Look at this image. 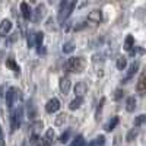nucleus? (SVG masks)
<instances>
[{"label": "nucleus", "instance_id": "obj_4", "mask_svg": "<svg viewBox=\"0 0 146 146\" xmlns=\"http://www.w3.org/2000/svg\"><path fill=\"white\" fill-rule=\"evenodd\" d=\"M16 98H21V94L18 91V88H9L6 92V105L7 108H13V104L16 101Z\"/></svg>", "mask_w": 146, "mask_h": 146}, {"label": "nucleus", "instance_id": "obj_6", "mask_svg": "<svg viewBox=\"0 0 146 146\" xmlns=\"http://www.w3.org/2000/svg\"><path fill=\"white\" fill-rule=\"evenodd\" d=\"M54 140H56L54 130H53V129H48V130L44 133V136H42V139H41V143H42V146H51Z\"/></svg>", "mask_w": 146, "mask_h": 146}, {"label": "nucleus", "instance_id": "obj_35", "mask_svg": "<svg viewBox=\"0 0 146 146\" xmlns=\"http://www.w3.org/2000/svg\"><path fill=\"white\" fill-rule=\"evenodd\" d=\"M36 146H42V143H40V145H36Z\"/></svg>", "mask_w": 146, "mask_h": 146}, {"label": "nucleus", "instance_id": "obj_11", "mask_svg": "<svg viewBox=\"0 0 146 146\" xmlns=\"http://www.w3.org/2000/svg\"><path fill=\"white\" fill-rule=\"evenodd\" d=\"M136 91L139 94H145L146 92V70L140 75V78H139V80L136 83Z\"/></svg>", "mask_w": 146, "mask_h": 146}, {"label": "nucleus", "instance_id": "obj_18", "mask_svg": "<svg viewBox=\"0 0 146 146\" xmlns=\"http://www.w3.org/2000/svg\"><path fill=\"white\" fill-rule=\"evenodd\" d=\"M28 117H29L31 120H34V118L36 117V107H35V104H34L32 100L28 101Z\"/></svg>", "mask_w": 146, "mask_h": 146}, {"label": "nucleus", "instance_id": "obj_27", "mask_svg": "<svg viewBox=\"0 0 146 146\" xmlns=\"http://www.w3.org/2000/svg\"><path fill=\"white\" fill-rule=\"evenodd\" d=\"M42 38H44V34L42 32H36L35 34V44H36V47H38V50H40V48H42Z\"/></svg>", "mask_w": 146, "mask_h": 146}, {"label": "nucleus", "instance_id": "obj_12", "mask_svg": "<svg viewBox=\"0 0 146 146\" xmlns=\"http://www.w3.org/2000/svg\"><path fill=\"white\" fill-rule=\"evenodd\" d=\"M44 12H45L44 5H38V6H36V9L32 12V21H34V22H40V21L42 19Z\"/></svg>", "mask_w": 146, "mask_h": 146}, {"label": "nucleus", "instance_id": "obj_16", "mask_svg": "<svg viewBox=\"0 0 146 146\" xmlns=\"http://www.w3.org/2000/svg\"><path fill=\"white\" fill-rule=\"evenodd\" d=\"M133 47H135V38H133V35H127L126 36V40H124V50L126 51H131L133 50Z\"/></svg>", "mask_w": 146, "mask_h": 146}, {"label": "nucleus", "instance_id": "obj_3", "mask_svg": "<svg viewBox=\"0 0 146 146\" xmlns=\"http://www.w3.org/2000/svg\"><path fill=\"white\" fill-rule=\"evenodd\" d=\"M22 117H23V108H22V105H19L16 110H13V113L10 115V130H12V133L19 129V126L22 123Z\"/></svg>", "mask_w": 146, "mask_h": 146}, {"label": "nucleus", "instance_id": "obj_21", "mask_svg": "<svg viewBox=\"0 0 146 146\" xmlns=\"http://www.w3.org/2000/svg\"><path fill=\"white\" fill-rule=\"evenodd\" d=\"M118 121H120L118 117H113L111 120L108 121V124L105 126V130H107V131H113V130L115 129V126L118 124Z\"/></svg>", "mask_w": 146, "mask_h": 146}, {"label": "nucleus", "instance_id": "obj_22", "mask_svg": "<svg viewBox=\"0 0 146 146\" xmlns=\"http://www.w3.org/2000/svg\"><path fill=\"white\" fill-rule=\"evenodd\" d=\"M73 51H75V42H73V41H67V42L63 44V53L70 54Z\"/></svg>", "mask_w": 146, "mask_h": 146}, {"label": "nucleus", "instance_id": "obj_14", "mask_svg": "<svg viewBox=\"0 0 146 146\" xmlns=\"http://www.w3.org/2000/svg\"><path fill=\"white\" fill-rule=\"evenodd\" d=\"M21 12H22V16L25 18L27 21L32 19V10H31V7H29L28 3H25V2L21 3Z\"/></svg>", "mask_w": 146, "mask_h": 146}, {"label": "nucleus", "instance_id": "obj_33", "mask_svg": "<svg viewBox=\"0 0 146 146\" xmlns=\"http://www.w3.org/2000/svg\"><path fill=\"white\" fill-rule=\"evenodd\" d=\"M94 142H95L96 146H104V145H105V137H104V136H98Z\"/></svg>", "mask_w": 146, "mask_h": 146}, {"label": "nucleus", "instance_id": "obj_19", "mask_svg": "<svg viewBox=\"0 0 146 146\" xmlns=\"http://www.w3.org/2000/svg\"><path fill=\"white\" fill-rule=\"evenodd\" d=\"M104 104H105V98L102 96V98L100 100V102H98V107H96V111H95V120H96V121H100V120H101V114H102Z\"/></svg>", "mask_w": 146, "mask_h": 146}, {"label": "nucleus", "instance_id": "obj_30", "mask_svg": "<svg viewBox=\"0 0 146 146\" xmlns=\"http://www.w3.org/2000/svg\"><path fill=\"white\" fill-rule=\"evenodd\" d=\"M136 54H145V50L142 47H133V50L130 51V56H136Z\"/></svg>", "mask_w": 146, "mask_h": 146}, {"label": "nucleus", "instance_id": "obj_26", "mask_svg": "<svg viewBox=\"0 0 146 146\" xmlns=\"http://www.w3.org/2000/svg\"><path fill=\"white\" fill-rule=\"evenodd\" d=\"M70 136H72V130L67 129L63 135L58 137V142H60V143H67V140H70Z\"/></svg>", "mask_w": 146, "mask_h": 146}, {"label": "nucleus", "instance_id": "obj_17", "mask_svg": "<svg viewBox=\"0 0 146 146\" xmlns=\"http://www.w3.org/2000/svg\"><path fill=\"white\" fill-rule=\"evenodd\" d=\"M83 104V98H80V96H76L75 100H73L70 104H69V108L72 110V111H75V110H79Z\"/></svg>", "mask_w": 146, "mask_h": 146}, {"label": "nucleus", "instance_id": "obj_23", "mask_svg": "<svg viewBox=\"0 0 146 146\" xmlns=\"http://www.w3.org/2000/svg\"><path fill=\"white\" fill-rule=\"evenodd\" d=\"M137 135H139V129L137 127H135V129H131L129 133H127V136H126V140L127 142H133L136 137H137Z\"/></svg>", "mask_w": 146, "mask_h": 146}, {"label": "nucleus", "instance_id": "obj_7", "mask_svg": "<svg viewBox=\"0 0 146 146\" xmlns=\"http://www.w3.org/2000/svg\"><path fill=\"white\" fill-rule=\"evenodd\" d=\"M58 110H60V100H57V98H51L45 104V111L50 113V114L58 111Z\"/></svg>", "mask_w": 146, "mask_h": 146}, {"label": "nucleus", "instance_id": "obj_28", "mask_svg": "<svg viewBox=\"0 0 146 146\" xmlns=\"http://www.w3.org/2000/svg\"><path fill=\"white\" fill-rule=\"evenodd\" d=\"M67 120V115L66 114H60L58 117H56V121H54V124L57 126V127H60V126H63L64 124V121Z\"/></svg>", "mask_w": 146, "mask_h": 146}, {"label": "nucleus", "instance_id": "obj_32", "mask_svg": "<svg viewBox=\"0 0 146 146\" xmlns=\"http://www.w3.org/2000/svg\"><path fill=\"white\" fill-rule=\"evenodd\" d=\"M113 96H114V101H120L121 98H123V91H121V89H115Z\"/></svg>", "mask_w": 146, "mask_h": 146}, {"label": "nucleus", "instance_id": "obj_2", "mask_svg": "<svg viewBox=\"0 0 146 146\" xmlns=\"http://www.w3.org/2000/svg\"><path fill=\"white\" fill-rule=\"evenodd\" d=\"M86 69V60L83 57H70L66 63V70L70 73H82Z\"/></svg>", "mask_w": 146, "mask_h": 146}, {"label": "nucleus", "instance_id": "obj_8", "mask_svg": "<svg viewBox=\"0 0 146 146\" xmlns=\"http://www.w3.org/2000/svg\"><path fill=\"white\" fill-rule=\"evenodd\" d=\"M12 29V21L10 19H3L0 22V36H6Z\"/></svg>", "mask_w": 146, "mask_h": 146}, {"label": "nucleus", "instance_id": "obj_1", "mask_svg": "<svg viewBox=\"0 0 146 146\" xmlns=\"http://www.w3.org/2000/svg\"><path fill=\"white\" fill-rule=\"evenodd\" d=\"M76 6V2L75 0H63L60 3V9H58V16H57V21H58V25H64L66 21L70 18L73 9Z\"/></svg>", "mask_w": 146, "mask_h": 146}, {"label": "nucleus", "instance_id": "obj_29", "mask_svg": "<svg viewBox=\"0 0 146 146\" xmlns=\"http://www.w3.org/2000/svg\"><path fill=\"white\" fill-rule=\"evenodd\" d=\"M145 123H146V114H140V115H137L135 118V126L136 127H139V126H142Z\"/></svg>", "mask_w": 146, "mask_h": 146}, {"label": "nucleus", "instance_id": "obj_34", "mask_svg": "<svg viewBox=\"0 0 146 146\" xmlns=\"http://www.w3.org/2000/svg\"><path fill=\"white\" fill-rule=\"evenodd\" d=\"M0 146H5V136H3V129L0 126Z\"/></svg>", "mask_w": 146, "mask_h": 146}, {"label": "nucleus", "instance_id": "obj_15", "mask_svg": "<svg viewBox=\"0 0 146 146\" xmlns=\"http://www.w3.org/2000/svg\"><path fill=\"white\" fill-rule=\"evenodd\" d=\"M6 66H7L10 70H13L16 75H18V73H21V67H19V64L15 62V58H13V57H9V58L6 60Z\"/></svg>", "mask_w": 146, "mask_h": 146}, {"label": "nucleus", "instance_id": "obj_5", "mask_svg": "<svg viewBox=\"0 0 146 146\" xmlns=\"http://www.w3.org/2000/svg\"><path fill=\"white\" fill-rule=\"evenodd\" d=\"M86 21L89 23H94V25H98V23H101V21H102V12L100 9L91 10L88 13V16H86Z\"/></svg>", "mask_w": 146, "mask_h": 146}, {"label": "nucleus", "instance_id": "obj_10", "mask_svg": "<svg viewBox=\"0 0 146 146\" xmlns=\"http://www.w3.org/2000/svg\"><path fill=\"white\" fill-rule=\"evenodd\" d=\"M70 88H72L70 79H69L67 76H63L62 79H60V91L63 92V95H67L69 91H70Z\"/></svg>", "mask_w": 146, "mask_h": 146}, {"label": "nucleus", "instance_id": "obj_20", "mask_svg": "<svg viewBox=\"0 0 146 146\" xmlns=\"http://www.w3.org/2000/svg\"><path fill=\"white\" fill-rule=\"evenodd\" d=\"M135 108H136V100H135V96H129L127 101H126V110L129 113H133L135 111Z\"/></svg>", "mask_w": 146, "mask_h": 146}, {"label": "nucleus", "instance_id": "obj_25", "mask_svg": "<svg viewBox=\"0 0 146 146\" xmlns=\"http://www.w3.org/2000/svg\"><path fill=\"white\" fill-rule=\"evenodd\" d=\"M126 64H127V58L124 56H120L117 58V69L118 70H124L126 69Z\"/></svg>", "mask_w": 146, "mask_h": 146}, {"label": "nucleus", "instance_id": "obj_13", "mask_svg": "<svg viewBox=\"0 0 146 146\" xmlns=\"http://www.w3.org/2000/svg\"><path fill=\"white\" fill-rule=\"evenodd\" d=\"M73 91H75V94H76V96H82L86 94V91H88V86H86V83L85 82H78L76 85H75V88H73Z\"/></svg>", "mask_w": 146, "mask_h": 146}, {"label": "nucleus", "instance_id": "obj_9", "mask_svg": "<svg viewBox=\"0 0 146 146\" xmlns=\"http://www.w3.org/2000/svg\"><path fill=\"white\" fill-rule=\"evenodd\" d=\"M137 70H139V62H133L131 64H130V67H129V70H127V75H126V78L123 79V83H126L127 80H130L133 76L137 73Z\"/></svg>", "mask_w": 146, "mask_h": 146}, {"label": "nucleus", "instance_id": "obj_24", "mask_svg": "<svg viewBox=\"0 0 146 146\" xmlns=\"http://www.w3.org/2000/svg\"><path fill=\"white\" fill-rule=\"evenodd\" d=\"M69 146H85V137H83L82 135L76 136L75 139L72 140V143H70Z\"/></svg>", "mask_w": 146, "mask_h": 146}, {"label": "nucleus", "instance_id": "obj_31", "mask_svg": "<svg viewBox=\"0 0 146 146\" xmlns=\"http://www.w3.org/2000/svg\"><path fill=\"white\" fill-rule=\"evenodd\" d=\"M34 44H35V35H34L32 32H29V34H28V47L32 48Z\"/></svg>", "mask_w": 146, "mask_h": 146}]
</instances>
